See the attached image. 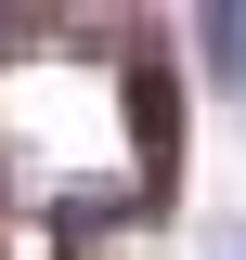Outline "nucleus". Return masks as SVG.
Segmentation results:
<instances>
[{"label":"nucleus","mask_w":246,"mask_h":260,"mask_svg":"<svg viewBox=\"0 0 246 260\" xmlns=\"http://www.w3.org/2000/svg\"><path fill=\"white\" fill-rule=\"evenodd\" d=\"M208 247H220V260H246V221H220V234H208Z\"/></svg>","instance_id":"obj_2"},{"label":"nucleus","mask_w":246,"mask_h":260,"mask_svg":"<svg viewBox=\"0 0 246 260\" xmlns=\"http://www.w3.org/2000/svg\"><path fill=\"white\" fill-rule=\"evenodd\" d=\"M194 78L208 91H246V13H194Z\"/></svg>","instance_id":"obj_1"}]
</instances>
